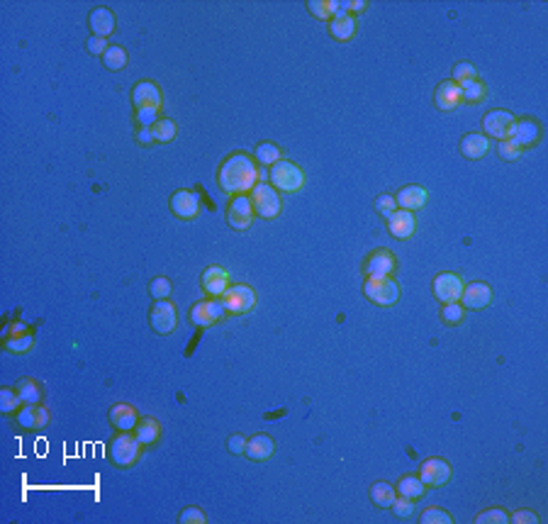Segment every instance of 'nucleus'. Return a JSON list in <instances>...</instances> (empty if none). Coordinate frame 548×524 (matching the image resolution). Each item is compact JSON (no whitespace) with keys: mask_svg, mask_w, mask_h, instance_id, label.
<instances>
[{"mask_svg":"<svg viewBox=\"0 0 548 524\" xmlns=\"http://www.w3.org/2000/svg\"><path fill=\"white\" fill-rule=\"evenodd\" d=\"M132 103H135V108H156V110H161V105H163L161 88H158L154 81L135 83V88H132Z\"/></svg>","mask_w":548,"mask_h":524,"instance_id":"6ab92c4d","label":"nucleus"},{"mask_svg":"<svg viewBox=\"0 0 548 524\" xmlns=\"http://www.w3.org/2000/svg\"><path fill=\"white\" fill-rule=\"evenodd\" d=\"M473 78H478V71H475V66H473L471 61H461V63H456V68H454V78L451 81L454 83H466V81H473Z\"/></svg>","mask_w":548,"mask_h":524,"instance_id":"37998d69","label":"nucleus"},{"mask_svg":"<svg viewBox=\"0 0 548 524\" xmlns=\"http://www.w3.org/2000/svg\"><path fill=\"white\" fill-rule=\"evenodd\" d=\"M461 154L466 158H471V161H478V158H482L490 151V139H487L485 135H478V132H471V135H466L461 139L459 144Z\"/></svg>","mask_w":548,"mask_h":524,"instance_id":"a878e982","label":"nucleus"},{"mask_svg":"<svg viewBox=\"0 0 548 524\" xmlns=\"http://www.w3.org/2000/svg\"><path fill=\"white\" fill-rule=\"evenodd\" d=\"M397 268V258L392 251L387 249H375L363 263V271H366V278H385V276H392Z\"/></svg>","mask_w":548,"mask_h":524,"instance_id":"f8f14e48","label":"nucleus"},{"mask_svg":"<svg viewBox=\"0 0 548 524\" xmlns=\"http://www.w3.org/2000/svg\"><path fill=\"white\" fill-rule=\"evenodd\" d=\"M356 30H359V23H356L354 15H337V18L329 23V35H332V39H337V42L354 39Z\"/></svg>","mask_w":548,"mask_h":524,"instance_id":"bb28decb","label":"nucleus"},{"mask_svg":"<svg viewBox=\"0 0 548 524\" xmlns=\"http://www.w3.org/2000/svg\"><path fill=\"white\" fill-rule=\"evenodd\" d=\"M200 283H202V290H205L210 298H222L227 293V288L232 285V278H230V271L222 266H207L200 276Z\"/></svg>","mask_w":548,"mask_h":524,"instance_id":"dca6fc26","label":"nucleus"},{"mask_svg":"<svg viewBox=\"0 0 548 524\" xmlns=\"http://www.w3.org/2000/svg\"><path fill=\"white\" fill-rule=\"evenodd\" d=\"M392 512H395V517H400V520H409V517H414V500H409V497H402L397 495L395 500H392Z\"/></svg>","mask_w":548,"mask_h":524,"instance_id":"79ce46f5","label":"nucleus"},{"mask_svg":"<svg viewBox=\"0 0 548 524\" xmlns=\"http://www.w3.org/2000/svg\"><path fill=\"white\" fill-rule=\"evenodd\" d=\"M49 425V410H46L42 402H35V405H23L18 412V427L30 432H39Z\"/></svg>","mask_w":548,"mask_h":524,"instance_id":"a211bd4d","label":"nucleus"},{"mask_svg":"<svg viewBox=\"0 0 548 524\" xmlns=\"http://www.w3.org/2000/svg\"><path fill=\"white\" fill-rule=\"evenodd\" d=\"M463 315H466V308L461 303H446L441 308V322L444 325H461Z\"/></svg>","mask_w":548,"mask_h":524,"instance_id":"a19ab883","label":"nucleus"},{"mask_svg":"<svg viewBox=\"0 0 548 524\" xmlns=\"http://www.w3.org/2000/svg\"><path fill=\"white\" fill-rule=\"evenodd\" d=\"M507 139L512 142L514 146H519L521 151L524 149H531L541 142V125L536 123L534 118H521V120H514L512 130H509Z\"/></svg>","mask_w":548,"mask_h":524,"instance_id":"1a4fd4ad","label":"nucleus"},{"mask_svg":"<svg viewBox=\"0 0 548 524\" xmlns=\"http://www.w3.org/2000/svg\"><path fill=\"white\" fill-rule=\"evenodd\" d=\"M110 425L115 427L117 432H135L137 422H139V415L132 405L127 402H117V405L110 407Z\"/></svg>","mask_w":548,"mask_h":524,"instance_id":"b1692460","label":"nucleus"},{"mask_svg":"<svg viewBox=\"0 0 548 524\" xmlns=\"http://www.w3.org/2000/svg\"><path fill=\"white\" fill-rule=\"evenodd\" d=\"M497 154H499V158H504V161H514V158H519L521 149L519 146H514L509 139H502L497 144Z\"/></svg>","mask_w":548,"mask_h":524,"instance_id":"09e8293b","label":"nucleus"},{"mask_svg":"<svg viewBox=\"0 0 548 524\" xmlns=\"http://www.w3.org/2000/svg\"><path fill=\"white\" fill-rule=\"evenodd\" d=\"M419 522L422 524H454V517H451V512L441 510V507H427V510L422 512V517H419Z\"/></svg>","mask_w":548,"mask_h":524,"instance_id":"58836bf2","label":"nucleus"},{"mask_svg":"<svg viewBox=\"0 0 548 524\" xmlns=\"http://www.w3.org/2000/svg\"><path fill=\"white\" fill-rule=\"evenodd\" d=\"M135 437L139 439L144 447H151V444H156L158 439H161V425H158V420H154V417H144V420L137 422Z\"/></svg>","mask_w":548,"mask_h":524,"instance_id":"c85d7f7f","label":"nucleus"},{"mask_svg":"<svg viewBox=\"0 0 548 524\" xmlns=\"http://www.w3.org/2000/svg\"><path fill=\"white\" fill-rule=\"evenodd\" d=\"M32 347H35V337H32L30 332L5 337V349H8V351H13V354H27Z\"/></svg>","mask_w":548,"mask_h":524,"instance_id":"e433bc0d","label":"nucleus"},{"mask_svg":"<svg viewBox=\"0 0 548 524\" xmlns=\"http://www.w3.org/2000/svg\"><path fill=\"white\" fill-rule=\"evenodd\" d=\"M227 449H230L232 454H244V449H247V437H242V434H232L230 442H227Z\"/></svg>","mask_w":548,"mask_h":524,"instance_id":"864d4df0","label":"nucleus"},{"mask_svg":"<svg viewBox=\"0 0 548 524\" xmlns=\"http://www.w3.org/2000/svg\"><path fill=\"white\" fill-rule=\"evenodd\" d=\"M254 203L251 195L242 193V195H232L230 205H227V225L232 227L234 232H244L251 227L254 222Z\"/></svg>","mask_w":548,"mask_h":524,"instance_id":"0eeeda50","label":"nucleus"},{"mask_svg":"<svg viewBox=\"0 0 548 524\" xmlns=\"http://www.w3.org/2000/svg\"><path fill=\"white\" fill-rule=\"evenodd\" d=\"M144 444L130 432H117L113 442L108 444V458L117 468H132L142 458Z\"/></svg>","mask_w":548,"mask_h":524,"instance_id":"f03ea898","label":"nucleus"},{"mask_svg":"<svg viewBox=\"0 0 548 524\" xmlns=\"http://www.w3.org/2000/svg\"><path fill=\"white\" fill-rule=\"evenodd\" d=\"M395 490H397V495L409 497V500L417 502V500H422L424 493H427V485L422 483V478H419V475L407 473V475H402V478L397 480Z\"/></svg>","mask_w":548,"mask_h":524,"instance_id":"cd10ccee","label":"nucleus"},{"mask_svg":"<svg viewBox=\"0 0 548 524\" xmlns=\"http://www.w3.org/2000/svg\"><path fill=\"white\" fill-rule=\"evenodd\" d=\"M268 176H270V185L278 193H297L305 185V171L295 161H288V158H280L278 163H273L268 168Z\"/></svg>","mask_w":548,"mask_h":524,"instance_id":"7ed1b4c3","label":"nucleus"},{"mask_svg":"<svg viewBox=\"0 0 548 524\" xmlns=\"http://www.w3.org/2000/svg\"><path fill=\"white\" fill-rule=\"evenodd\" d=\"M15 390H18V395L23 398L25 405H35V402H42V385L37 383V380L20 378L18 383H15Z\"/></svg>","mask_w":548,"mask_h":524,"instance_id":"2f4dec72","label":"nucleus"},{"mask_svg":"<svg viewBox=\"0 0 548 524\" xmlns=\"http://www.w3.org/2000/svg\"><path fill=\"white\" fill-rule=\"evenodd\" d=\"M395 497H397L395 485L382 483V480H380V483H373V485H370V500H373L378 507H390Z\"/></svg>","mask_w":548,"mask_h":524,"instance_id":"72a5a7b5","label":"nucleus"},{"mask_svg":"<svg viewBox=\"0 0 548 524\" xmlns=\"http://www.w3.org/2000/svg\"><path fill=\"white\" fill-rule=\"evenodd\" d=\"M259 183V166L249 154L237 151L230 154L222 161L220 171H217V185L225 190L227 195H242L251 193V188Z\"/></svg>","mask_w":548,"mask_h":524,"instance_id":"f257e3e1","label":"nucleus"},{"mask_svg":"<svg viewBox=\"0 0 548 524\" xmlns=\"http://www.w3.org/2000/svg\"><path fill=\"white\" fill-rule=\"evenodd\" d=\"M487 522L490 524H507L509 515L504 510H499V507H492V510H485L475 517V524H487Z\"/></svg>","mask_w":548,"mask_h":524,"instance_id":"c03bdc74","label":"nucleus"},{"mask_svg":"<svg viewBox=\"0 0 548 524\" xmlns=\"http://www.w3.org/2000/svg\"><path fill=\"white\" fill-rule=\"evenodd\" d=\"M127 61H130V56H127V49L120 44H113L108 46V51L103 54V63L108 71H122V68L127 66Z\"/></svg>","mask_w":548,"mask_h":524,"instance_id":"473e14b6","label":"nucleus"},{"mask_svg":"<svg viewBox=\"0 0 548 524\" xmlns=\"http://www.w3.org/2000/svg\"><path fill=\"white\" fill-rule=\"evenodd\" d=\"M225 315H227V310L220 298H205V300H198V303L193 305V310H190V325L205 330V327H212V325H217V322H222Z\"/></svg>","mask_w":548,"mask_h":524,"instance_id":"6e6552de","label":"nucleus"},{"mask_svg":"<svg viewBox=\"0 0 548 524\" xmlns=\"http://www.w3.org/2000/svg\"><path fill=\"white\" fill-rule=\"evenodd\" d=\"M339 8H342V13L344 15H359V13H363L366 8H368V3L366 0H344V3H339Z\"/></svg>","mask_w":548,"mask_h":524,"instance_id":"3c124183","label":"nucleus"},{"mask_svg":"<svg viewBox=\"0 0 548 524\" xmlns=\"http://www.w3.org/2000/svg\"><path fill=\"white\" fill-rule=\"evenodd\" d=\"M23 405H25V402H23V398H20L15 388H3V390H0V410H3V415H10V412L20 410Z\"/></svg>","mask_w":548,"mask_h":524,"instance_id":"4c0bfd02","label":"nucleus"},{"mask_svg":"<svg viewBox=\"0 0 548 524\" xmlns=\"http://www.w3.org/2000/svg\"><path fill=\"white\" fill-rule=\"evenodd\" d=\"M280 158H283L280 146L273 144V142H261L256 146V163H261V166H273V163H278Z\"/></svg>","mask_w":548,"mask_h":524,"instance_id":"c9c22d12","label":"nucleus"},{"mask_svg":"<svg viewBox=\"0 0 548 524\" xmlns=\"http://www.w3.org/2000/svg\"><path fill=\"white\" fill-rule=\"evenodd\" d=\"M307 10H310L312 18L329 20V23H332L342 8H339V0H310V3H307Z\"/></svg>","mask_w":548,"mask_h":524,"instance_id":"7c9ffc66","label":"nucleus"},{"mask_svg":"<svg viewBox=\"0 0 548 524\" xmlns=\"http://www.w3.org/2000/svg\"><path fill=\"white\" fill-rule=\"evenodd\" d=\"M463 278L459 276V273H439V276L434 278V295L441 300V303H459L461 300V293H463Z\"/></svg>","mask_w":548,"mask_h":524,"instance_id":"2eb2a0df","label":"nucleus"},{"mask_svg":"<svg viewBox=\"0 0 548 524\" xmlns=\"http://www.w3.org/2000/svg\"><path fill=\"white\" fill-rule=\"evenodd\" d=\"M178 522L180 524H205L207 517L200 507H185V510L178 515Z\"/></svg>","mask_w":548,"mask_h":524,"instance_id":"de8ad7c7","label":"nucleus"},{"mask_svg":"<svg viewBox=\"0 0 548 524\" xmlns=\"http://www.w3.org/2000/svg\"><path fill=\"white\" fill-rule=\"evenodd\" d=\"M149 325L156 335H171L178 325V312L171 300H156L149 312Z\"/></svg>","mask_w":548,"mask_h":524,"instance_id":"9b49d317","label":"nucleus"},{"mask_svg":"<svg viewBox=\"0 0 548 524\" xmlns=\"http://www.w3.org/2000/svg\"><path fill=\"white\" fill-rule=\"evenodd\" d=\"M427 188H422V185L417 183H409L404 185V188H400V193L395 195V203L400 210H409V213H417V210H422L424 205H427Z\"/></svg>","mask_w":548,"mask_h":524,"instance_id":"412c9836","label":"nucleus"},{"mask_svg":"<svg viewBox=\"0 0 548 524\" xmlns=\"http://www.w3.org/2000/svg\"><path fill=\"white\" fill-rule=\"evenodd\" d=\"M249 195H251L254 213H256L259 217H263V220H275V217L283 213V200H280V193L270 183L259 181Z\"/></svg>","mask_w":548,"mask_h":524,"instance_id":"20e7f679","label":"nucleus"},{"mask_svg":"<svg viewBox=\"0 0 548 524\" xmlns=\"http://www.w3.org/2000/svg\"><path fill=\"white\" fill-rule=\"evenodd\" d=\"M158 113L161 110L156 108H135V120L139 127H154L158 123Z\"/></svg>","mask_w":548,"mask_h":524,"instance_id":"a18cd8bd","label":"nucleus"},{"mask_svg":"<svg viewBox=\"0 0 548 524\" xmlns=\"http://www.w3.org/2000/svg\"><path fill=\"white\" fill-rule=\"evenodd\" d=\"M137 142L144 146H151L154 144V135H151V127H139V132H137Z\"/></svg>","mask_w":548,"mask_h":524,"instance_id":"5fc2aeb1","label":"nucleus"},{"mask_svg":"<svg viewBox=\"0 0 548 524\" xmlns=\"http://www.w3.org/2000/svg\"><path fill=\"white\" fill-rule=\"evenodd\" d=\"M168 205H171V213L178 220H195L200 215V198L193 190H175Z\"/></svg>","mask_w":548,"mask_h":524,"instance_id":"f3484780","label":"nucleus"},{"mask_svg":"<svg viewBox=\"0 0 548 524\" xmlns=\"http://www.w3.org/2000/svg\"><path fill=\"white\" fill-rule=\"evenodd\" d=\"M363 295L378 308H392L400 300V285L395 283L392 276L385 278H366L363 283Z\"/></svg>","mask_w":548,"mask_h":524,"instance_id":"39448f33","label":"nucleus"},{"mask_svg":"<svg viewBox=\"0 0 548 524\" xmlns=\"http://www.w3.org/2000/svg\"><path fill=\"white\" fill-rule=\"evenodd\" d=\"M220 300H222V305H225L227 315H247V312H251L256 308L259 295H256V290L249 288V285L237 283V285H230L227 293L222 295Z\"/></svg>","mask_w":548,"mask_h":524,"instance_id":"423d86ee","label":"nucleus"},{"mask_svg":"<svg viewBox=\"0 0 548 524\" xmlns=\"http://www.w3.org/2000/svg\"><path fill=\"white\" fill-rule=\"evenodd\" d=\"M375 210L380 213L382 217H390L392 213L397 210V203H395V195H387V193H382V195H378L375 198Z\"/></svg>","mask_w":548,"mask_h":524,"instance_id":"49530a36","label":"nucleus"},{"mask_svg":"<svg viewBox=\"0 0 548 524\" xmlns=\"http://www.w3.org/2000/svg\"><path fill=\"white\" fill-rule=\"evenodd\" d=\"M459 88H461V103L475 105V103H482L485 95H487V86L480 81V78H473V81L461 83Z\"/></svg>","mask_w":548,"mask_h":524,"instance_id":"c756f323","label":"nucleus"},{"mask_svg":"<svg viewBox=\"0 0 548 524\" xmlns=\"http://www.w3.org/2000/svg\"><path fill=\"white\" fill-rule=\"evenodd\" d=\"M151 135H154V142H161V144H166V142L175 139V135H178V125H175L173 120H168V118H158V123L151 127Z\"/></svg>","mask_w":548,"mask_h":524,"instance_id":"f704fd0d","label":"nucleus"},{"mask_svg":"<svg viewBox=\"0 0 548 524\" xmlns=\"http://www.w3.org/2000/svg\"><path fill=\"white\" fill-rule=\"evenodd\" d=\"M434 103L439 110H444V113H451V110H456L461 105V88L459 83L454 81H444L436 86V93H434Z\"/></svg>","mask_w":548,"mask_h":524,"instance_id":"393cba45","label":"nucleus"},{"mask_svg":"<svg viewBox=\"0 0 548 524\" xmlns=\"http://www.w3.org/2000/svg\"><path fill=\"white\" fill-rule=\"evenodd\" d=\"M88 25L90 30H93L95 37H103V39H108L110 35L115 32V13L110 8H105V5H98V8L90 10V18H88Z\"/></svg>","mask_w":548,"mask_h":524,"instance_id":"5701e85b","label":"nucleus"},{"mask_svg":"<svg viewBox=\"0 0 548 524\" xmlns=\"http://www.w3.org/2000/svg\"><path fill=\"white\" fill-rule=\"evenodd\" d=\"M417 475L422 478V483L427 485V488H441V485H446L451 478H454V468H451V463L444 461V458L432 456L419 466Z\"/></svg>","mask_w":548,"mask_h":524,"instance_id":"9d476101","label":"nucleus"},{"mask_svg":"<svg viewBox=\"0 0 548 524\" xmlns=\"http://www.w3.org/2000/svg\"><path fill=\"white\" fill-rule=\"evenodd\" d=\"M108 39H103V37H95V35H90L88 37V42H86V49L90 51L93 56H103L105 51H108Z\"/></svg>","mask_w":548,"mask_h":524,"instance_id":"8fccbe9b","label":"nucleus"},{"mask_svg":"<svg viewBox=\"0 0 548 524\" xmlns=\"http://www.w3.org/2000/svg\"><path fill=\"white\" fill-rule=\"evenodd\" d=\"M23 332H27V327L25 325H20V322H15L10 330H5V337H13V335H23Z\"/></svg>","mask_w":548,"mask_h":524,"instance_id":"6e6d98bb","label":"nucleus"},{"mask_svg":"<svg viewBox=\"0 0 548 524\" xmlns=\"http://www.w3.org/2000/svg\"><path fill=\"white\" fill-rule=\"evenodd\" d=\"M387 232L395 239H409L417 232V217H414V213H409V210L397 208L395 213L387 217Z\"/></svg>","mask_w":548,"mask_h":524,"instance_id":"aec40b11","label":"nucleus"},{"mask_svg":"<svg viewBox=\"0 0 548 524\" xmlns=\"http://www.w3.org/2000/svg\"><path fill=\"white\" fill-rule=\"evenodd\" d=\"M171 290H173L171 280L163 278V276H156L151 283H149V293H151L154 300H168L171 298Z\"/></svg>","mask_w":548,"mask_h":524,"instance_id":"ea45409f","label":"nucleus"},{"mask_svg":"<svg viewBox=\"0 0 548 524\" xmlns=\"http://www.w3.org/2000/svg\"><path fill=\"white\" fill-rule=\"evenodd\" d=\"M509 522H514V524H536V522H539V515H536V512H531V510H517L514 515H509Z\"/></svg>","mask_w":548,"mask_h":524,"instance_id":"603ef678","label":"nucleus"},{"mask_svg":"<svg viewBox=\"0 0 548 524\" xmlns=\"http://www.w3.org/2000/svg\"><path fill=\"white\" fill-rule=\"evenodd\" d=\"M466 310H482L492 303V288L485 283V280H473V283L463 285L461 300Z\"/></svg>","mask_w":548,"mask_h":524,"instance_id":"ddd939ff","label":"nucleus"},{"mask_svg":"<svg viewBox=\"0 0 548 524\" xmlns=\"http://www.w3.org/2000/svg\"><path fill=\"white\" fill-rule=\"evenodd\" d=\"M514 115L507 113V110H492V113H487L485 118H482V132H485L487 139H507L509 130H512L514 125Z\"/></svg>","mask_w":548,"mask_h":524,"instance_id":"4468645a","label":"nucleus"},{"mask_svg":"<svg viewBox=\"0 0 548 524\" xmlns=\"http://www.w3.org/2000/svg\"><path fill=\"white\" fill-rule=\"evenodd\" d=\"M275 451V442L268 437V434H254V437L247 439V449H244V454H247L249 461L254 463H263L268 461L270 456H273Z\"/></svg>","mask_w":548,"mask_h":524,"instance_id":"4be33fe9","label":"nucleus"}]
</instances>
